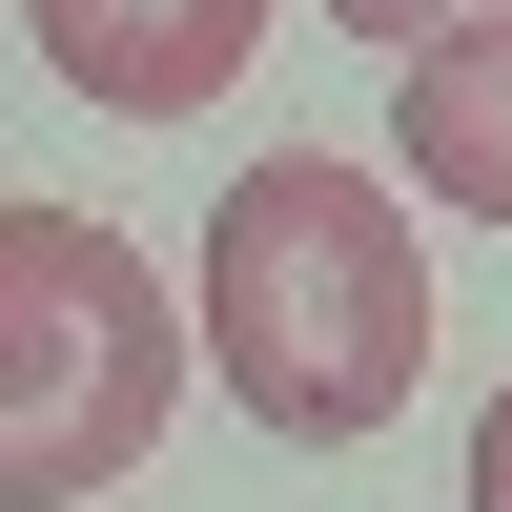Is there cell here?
<instances>
[{"mask_svg": "<svg viewBox=\"0 0 512 512\" xmlns=\"http://www.w3.org/2000/svg\"><path fill=\"white\" fill-rule=\"evenodd\" d=\"M205 369L287 451H349V431L410 410V369H431V246H410L390 164L287 144V164L226 185V226H205Z\"/></svg>", "mask_w": 512, "mask_h": 512, "instance_id": "6da1fadb", "label": "cell"}, {"mask_svg": "<svg viewBox=\"0 0 512 512\" xmlns=\"http://www.w3.org/2000/svg\"><path fill=\"white\" fill-rule=\"evenodd\" d=\"M205 308H164V267L103 205H0V512H82L164 451Z\"/></svg>", "mask_w": 512, "mask_h": 512, "instance_id": "7a4b0ae2", "label": "cell"}, {"mask_svg": "<svg viewBox=\"0 0 512 512\" xmlns=\"http://www.w3.org/2000/svg\"><path fill=\"white\" fill-rule=\"evenodd\" d=\"M267 21H287V0H21V41H41L103 123H205Z\"/></svg>", "mask_w": 512, "mask_h": 512, "instance_id": "3957f363", "label": "cell"}, {"mask_svg": "<svg viewBox=\"0 0 512 512\" xmlns=\"http://www.w3.org/2000/svg\"><path fill=\"white\" fill-rule=\"evenodd\" d=\"M410 185L431 205H472V226H512V21H472V41H431L410 62Z\"/></svg>", "mask_w": 512, "mask_h": 512, "instance_id": "277c9868", "label": "cell"}, {"mask_svg": "<svg viewBox=\"0 0 512 512\" xmlns=\"http://www.w3.org/2000/svg\"><path fill=\"white\" fill-rule=\"evenodd\" d=\"M349 41H390V62H431V41H472V21H512V0H328Z\"/></svg>", "mask_w": 512, "mask_h": 512, "instance_id": "5b68a950", "label": "cell"}, {"mask_svg": "<svg viewBox=\"0 0 512 512\" xmlns=\"http://www.w3.org/2000/svg\"><path fill=\"white\" fill-rule=\"evenodd\" d=\"M472 512H512V390L472 410Z\"/></svg>", "mask_w": 512, "mask_h": 512, "instance_id": "8992f818", "label": "cell"}]
</instances>
